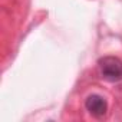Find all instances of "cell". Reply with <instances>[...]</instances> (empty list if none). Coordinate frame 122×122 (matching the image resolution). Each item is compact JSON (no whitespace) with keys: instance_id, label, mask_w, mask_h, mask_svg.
<instances>
[{"instance_id":"1","label":"cell","mask_w":122,"mask_h":122,"mask_svg":"<svg viewBox=\"0 0 122 122\" xmlns=\"http://www.w3.org/2000/svg\"><path fill=\"white\" fill-rule=\"evenodd\" d=\"M99 71L103 79L116 82L122 79V62L115 56H106L99 60Z\"/></svg>"},{"instance_id":"2","label":"cell","mask_w":122,"mask_h":122,"mask_svg":"<svg viewBox=\"0 0 122 122\" xmlns=\"http://www.w3.org/2000/svg\"><path fill=\"white\" fill-rule=\"evenodd\" d=\"M85 106L95 116H103L106 113V111H108L106 101L102 96H99V95H91V96H88V99L85 102Z\"/></svg>"}]
</instances>
